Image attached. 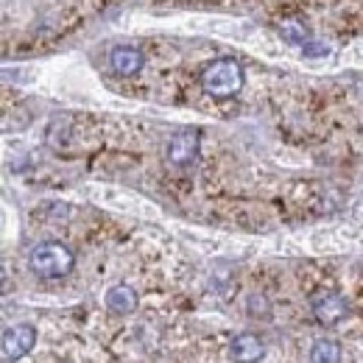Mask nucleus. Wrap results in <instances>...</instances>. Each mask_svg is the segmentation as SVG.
<instances>
[{"instance_id": "20e7f679", "label": "nucleus", "mask_w": 363, "mask_h": 363, "mask_svg": "<svg viewBox=\"0 0 363 363\" xmlns=\"http://www.w3.org/2000/svg\"><path fill=\"white\" fill-rule=\"evenodd\" d=\"M34 344H37V330L31 324H14L3 333V355L11 358V361L31 352Z\"/></svg>"}, {"instance_id": "0eeeda50", "label": "nucleus", "mask_w": 363, "mask_h": 363, "mask_svg": "<svg viewBox=\"0 0 363 363\" xmlns=\"http://www.w3.org/2000/svg\"><path fill=\"white\" fill-rule=\"evenodd\" d=\"M143 67V53L132 45H118L112 50V70L118 76H135Z\"/></svg>"}, {"instance_id": "7ed1b4c3", "label": "nucleus", "mask_w": 363, "mask_h": 363, "mask_svg": "<svg viewBox=\"0 0 363 363\" xmlns=\"http://www.w3.org/2000/svg\"><path fill=\"white\" fill-rule=\"evenodd\" d=\"M199 140H201V135L196 129H184V132H177V135L171 137V143H168L171 165H177V168L193 165L196 157H199Z\"/></svg>"}, {"instance_id": "39448f33", "label": "nucleus", "mask_w": 363, "mask_h": 363, "mask_svg": "<svg viewBox=\"0 0 363 363\" xmlns=\"http://www.w3.org/2000/svg\"><path fill=\"white\" fill-rule=\"evenodd\" d=\"M313 313L321 324H338L341 318L350 316V305L338 294H321L313 299Z\"/></svg>"}, {"instance_id": "f257e3e1", "label": "nucleus", "mask_w": 363, "mask_h": 363, "mask_svg": "<svg viewBox=\"0 0 363 363\" xmlns=\"http://www.w3.org/2000/svg\"><path fill=\"white\" fill-rule=\"evenodd\" d=\"M201 87L213 98H232L243 87V67L235 59H218L204 67Z\"/></svg>"}, {"instance_id": "6e6552de", "label": "nucleus", "mask_w": 363, "mask_h": 363, "mask_svg": "<svg viewBox=\"0 0 363 363\" xmlns=\"http://www.w3.org/2000/svg\"><path fill=\"white\" fill-rule=\"evenodd\" d=\"M106 308L115 313H132L137 308V291L132 285H115L106 291Z\"/></svg>"}, {"instance_id": "1a4fd4ad", "label": "nucleus", "mask_w": 363, "mask_h": 363, "mask_svg": "<svg viewBox=\"0 0 363 363\" xmlns=\"http://www.w3.org/2000/svg\"><path fill=\"white\" fill-rule=\"evenodd\" d=\"M311 363H341V347L330 338H321L311 350Z\"/></svg>"}, {"instance_id": "f03ea898", "label": "nucleus", "mask_w": 363, "mask_h": 363, "mask_svg": "<svg viewBox=\"0 0 363 363\" xmlns=\"http://www.w3.org/2000/svg\"><path fill=\"white\" fill-rule=\"evenodd\" d=\"M28 263H31L34 274H40V277H45V279H56V277H65V274L73 272L76 257H73V252H70L67 246H62V243H43V246H37V249L28 255Z\"/></svg>"}, {"instance_id": "f8f14e48", "label": "nucleus", "mask_w": 363, "mask_h": 363, "mask_svg": "<svg viewBox=\"0 0 363 363\" xmlns=\"http://www.w3.org/2000/svg\"><path fill=\"white\" fill-rule=\"evenodd\" d=\"M3 279H6V272H3V266H0V285H3Z\"/></svg>"}, {"instance_id": "9d476101", "label": "nucleus", "mask_w": 363, "mask_h": 363, "mask_svg": "<svg viewBox=\"0 0 363 363\" xmlns=\"http://www.w3.org/2000/svg\"><path fill=\"white\" fill-rule=\"evenodd\" d=\"M282 37H285L288 43H296V45H302V43L311 40V37H308V28H305L302 23H296V20H285V23H282Z\"/></svg>"}, {"instance_id": "423d86ee", "label": "nucleus", "mask_w": 363, "mask_h": 363, "mask_svg": "<svg viewBox=\"0 0 363 363\" xmlns=\"http://www.w3.org/2000/svg\"><path fill=\"white\" fill-rule=\"evenodd\" d=\"M229 352H232V361L235 363H257V361H263L266 347H263V341H260L257 335L243 333V335H238V338L232 341Z\"/></svg>"}, {"instance_id": "9b49d317", "label": "nucleus", "mask_w": 363, "mask_h": 363, "mask_svg": "<svg viewBox=\"0 0 363 363\" xmlns=\"http://www.w3.org/2000/svg\"><path fill=\"white\" fill-rule=\"evenodd\" d=\"M302 50H305V56H327L330 53V48L321 45V43H302Z\"/></svg>"}]
</instances>
